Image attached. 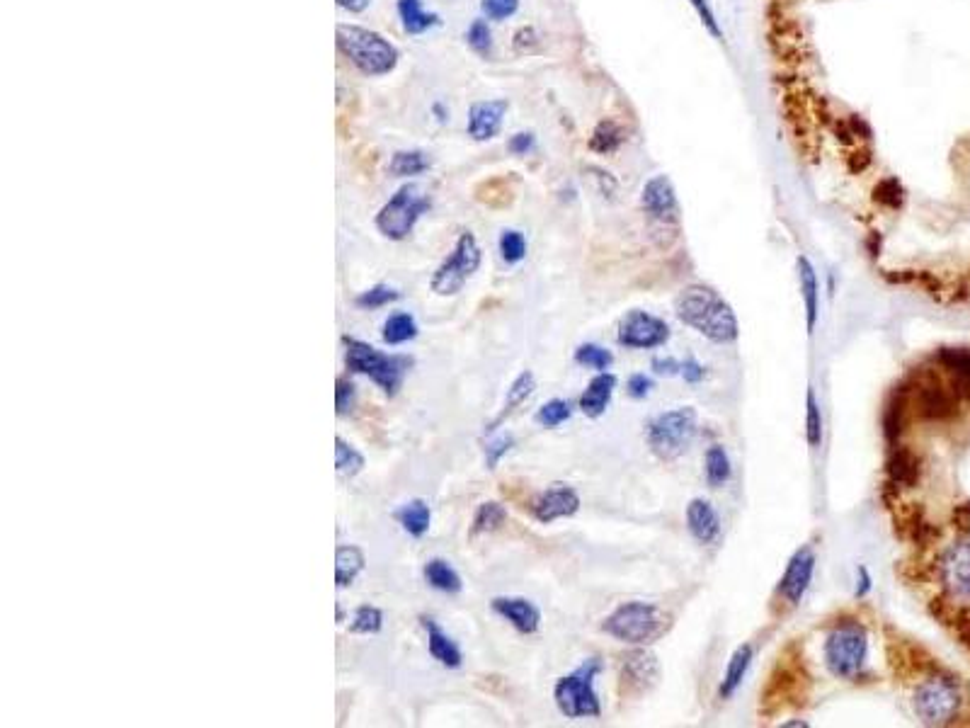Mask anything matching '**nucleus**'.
<instances>
[{"label": "nucleus", "instance_id": "nucleus-20", "mask_svg": "<svg viewBox=\"0 0 970 728\" xmlns=\"http://www.w3.org/2000/svg\"><path fill=\"white\" fill-rule=\"evenodd\" d=\"M629 132L616 117H602L587 136V149L599 158H612L626 146Z\"/></svg>", "mask_w": 970, "mask_h": 728}, {"label": "nucleus", "instance_id": "nucleus-13", "mask_svg": "<svg viewBox=\"0 0 970 728\" xmlns=\"http://www.w3.org/2000/svg\"><path fill=\"white\" fill-rule=\"evenodd\" d=\"M939 578L954 600L970 602V537H961L946 546L939 559Z\"/></svg>", "mask_w": 970, "mask_h": 728}, {"label": "nucleus", "instance_id": "nucleus-28", "mask_svg": "<svg viewBox=\"0 0 970 728\" xmlns=\"http://www.w3.org/2000/svg\"><path fill=\"white\" fill-rule=\"evenodd\" d=\"M888 479L895 488H912L920 479V459H917L915 452L910 449L898 447L893 449V454L888 457L886 464Z\"/></svg>", "mask_w": 970, "mask_h": 728}, {"label": "nucleus", "instance_id": "nucleus-56", "mask_svg": "<svg viewBox=\"0 0 970 728\" xmlns=\"http://www.w3.org/2000/svg\"><path fill=\"white\" fill-rule=\"evenodd\" d=\"M536 44H539V32H536L534 27H522V30H517L512 47L517 51H529L532 47H536Z\"/></svg>", "mask_w": 970, "mask_h": 728}, {"label": "nucleus", "instance_id": "nucleus-27", "mask_svg": "<svg viewBox=\"0 0 970 728\" xmlns=\"http://www.w3.org/2000/svg\"><path fill=\"white\" fill-rule=\"evenodd\" d=\"M367 568V556L355 544H340L335 549V585L340 590L350 588L359 578V573Z\"/></svg>", "mask_w": 970, "mask_h": 728}, {"label": "nucleus", "instance_id": "nucleus-18", "mask_svg": "<svg viewBox=\"0 0 970 728\" xmlns=\"http://www.w3.org/2000/svg\"><path fill=\"white\" fill-rule=\"evenodd\" d=\"M493 612L505 619L512 629L524 636H532L541 627V610L527 597L517 595H498L490 602Z\"/></svg>", "mask_w": 970, "mask_h": 728}, {"label": "nucleus", "instance_id": "nucleus-30", "mask_svg": "<svg viewBox=\"0 0 970 728\" xmlns=\"http://www.w3.org/2000/svg\"><path fill=\"white\" fill-rule=\"evenodd\" d=\"M393 517H396L398 525L403 527V532H408L410 537L420 539V537H425L427 530H430L432 510H430V505H427L422 498H413V500H408V503H403L401 508L393 513Z\"/></svg>", "mask_w": 970, "mask_h": 728}, {"label": "nucleus", "instance_id": "nucleus-21", "mask_svg": "<svg viewBox=\"0 0 970 728\" xmlns=\"http://www.w3.org/2000/svg\"><path fill=\"white\" fill-rule=\"evenodd\" d=\"M420 622L427 634V651H430V656L435 658L439 665H444V668L449 670L461 668V663H464V653H461L459 644H456L452 636L439 627L432 617H425V614H422Z\"/></svg>", "mask_w": 970, "mask_h": 728}, {"label": "nucleus", "instance_id": "nucleus-24", "mask_svg": "<svg viewBox=\"0 0 970 728\" xmlns=\"http://www.w3.org/2000/svg\"><path fill=\"white\" fill-rule=\"evenodd\" d=\"M616 384H619V379H616V374L609 372V369L607 372H597V377H592L590 384H587L585 391H582L578 401L580 411L585 413L587 418H602V415L607 413L609 403H612Z\"/></svg>", "mask_w": 970, "mask_h": 728}, {"label": "nucleus", "instance_id": "nucleus-1", "mask_svg": "<svg viewBox=\"0 0 970 728\" xmlns=\"http://www.w3.org/2000/svg\"><path fill=\"white\" fill-rule=\"evenodd\" d=\"M675 314L684 326L694 328L706 340L718 345L735 343L740 323L733 306L709 284H689L675 299Z\"/></svg>", "mask_w": 970, "mask_h": 728}, {"label": "nucleus", "instance_id": "nucleus-32", "mask_svg": "<svg viewBox=\"0 0 970 728\" xmlns=\"http://www.w3.org/2000/svg\"><path fill=\"white\" fill-rule=\"evenodd\" d=\"M396 8L403 22V30L408 34H425L439 25V17L435 13H427L420 0H398Z\"/></svg>", "mask_w": 970, "mask_h": 728}, {"label": "nucleus", "instance_id": "nucleus-55", "mask_svg": "<svg viewBox=\"0 0 970 728\" xmlns=\"http://www.w3.org/2000/svg\"><path fill=\"white\" fill-rule=\"evenodd\" d=\"M871 161H873L871 151L864 149V146H857L852 156H847V168L852 170L854 175H859V173H864V170H869Z\"/></svg>", "mask_w": 970, "mask_h": 728}, {"label": "nucleus", "instance_id": "nucleus-9", "mask_svg": "<svg viewBox=\"0 0 970 728\" xmlns=\"http://www.w3.org/2000/svg\"><path fill=\"white\" fill-rule=\"evenodd\" d=\"M483 263V250L473 231H461L452 253L442 260L430 280V289L437 297H456Z\"/></svg>", "mask_w": 970, "mask_h": 728}, {"label": "nucleus", "instance_id": "nucleus-43", "mask_svg": "<svg viewBox=\"0 0 970 728\" xmlns=\"http://www.w3.org/2000/svg\"><path fill=\"white\" fill-rule=\"evenodd\" d=\"M806 442L810 449L823 445V411H820V401L813 386H808L806 391Z\"/></svg>", "mask_w": 970, "mask_h": 728}, {"label": "nucleus", "instance_id": "nucleus-58", "mask_svg": "<svg viewBox=\"0 0 970 728\" xmlns=\"http://www.w3.org/2000/svg\"><path fill=\"white\" fill-rule=\"evenodd\" d=\"M338 5L347 13H364L372 5V0H338Z\"/></svg>", "mask_w": 970, "mask_h": 728}, {"label": "nucleus", "instance_id": "nucleus-59", "mask_svg": "<svg viewBox=\"0 0 970 728\" xmlns=\"http://www.w3.org/2000/svg\"><path fill=\"white\" fill-rule=\"evenodd\" d=\"M784 728H808V721H784Z\"/></svg>", "mask_w": 970, "mask_h": 728}, {"label": "nucleus", "instance_id": "nucleus-40", "mask_svg": "<svg viewBox=\"0 0 970 728\" xmlns=\"http://www.w3.org/2000/svg\"><path fill=\"white\" fill-rule=\"evenodd\" d=\"M403 294L398 292L396 287H388V284H374V287L364 289L355 297V306L362 311H376L384 309L388 304H396Z\"/></svg>", "mask_w": 970, "mask_h": 728}, {"label": "nucleus", "instance_id": "nucleus-33", "mask_svg": "<svg viewBox=\"0 0 970 728\" xmlns=\"http://www.w3.org/2000/svg\"><path fill=\"white\" fill-rule=\"evenodd\" d=\"M507 522V508L498 500H485L476 508L471 520V537H481V534L498 532Z\"/></svg>", "mask_w": 970, "mask_h": 728}, {"label": "nucleus", "instance_id": "nucleus-25", "mask_svg": "<svg viewBox=\"0 0 970 728\" xmlns=\"http://www.w3.org/2000/svg\"><path fill=\"white\" fill-rule=\"evenodd\" d=\"M752 661H755V646L743 644L735 648L733 656H730V661L726 665V673H723L721 685H718V697L721 699L735 697V692L743 687L747 673H750Z\"/></svg>", "mask_w": 970, "mask_h": 728}, {"label": "nucleus", "instance_id": "nucleus-11", "mask_svg": "<svg viewBox=\"0 0 970 728\" xmlns=\"http://www.w3.org/2000/svg\"><path fill=\"white\" fill-rule=\"evenodd\" d=\"M670 340V326L665 318L648 314L643 309H631L621 316L616 328V343L626 350H655Z\"/></svg>", "mask_w": 970, "mask_h": 728}, {"label": "nucleus", "instance_id": "nucleus-42", "mask_svg": "<svg viewBox=\"0 0 970 728\" xmlns=\"http://www.w3.org/2000/svg\"><path fill=\"white\" fill-rule=\"evenodd\" d=\"M498 250H500V258L505 260L507 265H519L524 258H527V250H529L527 236L517 229H505L498 238Z\"/></svg>", "mask_w": 970, "mask_h": 728}, {"label": "nucleus", "instance_id": "nucleus-35", "mask_svg": "<svg viewBox=\"0 0 970 728\" xmlns=\"http://www.w3.org/2000/svg\"><path fill=\"white\" fill-rule=\"evenodd\" d=\"M704 476L706 483L711 488H721L726 486L733 476V464H730V457L723 445H711L704 454Z\"/></svg>", "mask_w": 970, "mask_h": 728}, {"label": "nucleus", "instance_id": "nucleus-36", "mask_svg": "<svg viewBox=\"0 0 970 728\" xmlns=\"http://www.w3.org/2000/svg\"><path fill=\"white\" fill-rule=\"evenodd\" d=\"M418 331H420L418 321H415L410 314H405V311H401V314H393L386 318L384 331H381V340H384L386 345H403L418 338Z\"/></svg>", "mask_w": 970, "mask_h": 728}, {"label": "nucleus", "instance_id": "nucleus-3", "mask_svg": "<svg viewBox=\"0 0 970 728\" xmlns=\"http://www.w3.org/2000/svg\"><path fill=\"white\" fill-rule=\"evenodd\" d=\"M670 629V614L655 602L629 600L621 602L604 617L602 631L612 639L629 646H650Z\"/></svg>", "mask_w": 970, "mask_h": 728}, {"label": "nucleus", "instance_id": "nucleus-34", "mask_svg": "<svg viewBox=\"0 0 970 728\" xmlns=\"http://www.w3.org/2000/svg\"><path fill=\"white\" fill-rule=\"evenodd\" d=\"M432 168V158L425 151L410 149V151H396L391 163H388V175L393 178H415L425 170Z\"/></svg>", "mask_w": 970, "mask_h": 728}, {"label": "nucleus", "instance_id": "nucleus-15", "mask_svg": "<svg viewBox=\"0 0 970 728\" xmlns=\"http://www.w3.org/2000/svg\"><path fill=\"white\" fill-rule=\"evenodd\" d=\"M580 505V493L573 486H568V483H553V486L536 493L532 503H529V513L541 525H551L556 520L573 517L580 510Z\"/></svg>", "mask_w": 970, "mask_h": 728}, {"label": "nucleus", "instance_id": "nucleus-17", "mask_svg": "<svg viewBox=\"0 0 970 728\" xmlns=\"http://www.w3.org/2000/svg\"><path fill=\"white\" fill-rule=\"evenodd\" d=\"M507 110H510V102L502 98L473 102L469 107V117H466V134L478 144L493 141L502 132Z\"/></svg>", "mask_w": 970, "mask_h": 728}, {"label": "nucleus", "instance_id": "nucleus-22", "mask_svg": "<svg viewBox=\"0 0 970 728\" xmlns=\"http://www.w3.org/2000/svg\"><path fill=\"white\" fill-rule=\"evenodd\" d=\"M687 530L699 544L709 546L721 537V517L716 508L704 498H694L687 505Z\"/></svg>", "mask_w": 970, "mask_h": 728}, {"label": "nucleus", "instance_id": "nucleus-52", "mask_svg": "<svg viewBox=\"0 0 970 728\" xmlns=\"http://www.w3.org/2000/svg\"><path fill=\"white\" fill-rule=\"evenodd\" d=\"M653 379L648 377V374H643V372H636V374H631L629 381H626V394H629L631 398H636V401H641V398H646L650 391H653Z\"/></svg>", "mask_w": 970, "mask_h": 728}, {"label": "nucleus", "instance_id": "nucleus-19", "mask_svg": "<svg viewBox=\"0 0 970 728\" xmlns=\"http://www.w3.org/2000/svg\"><path fill=\"white\" fill-rule=\"evenodd\" d=\"M958 398L961 396H958L954 389H944L939 381H929V384L917 386V394H915L917 411L929 420H944L949 418V415H954Z\"/></svg>", "mask_w": 970, "mask_h": 728}, {"label": "nucleus", "instance_id": "nucleus-4", "mask_svg": "<svg viewBox=\"0 0 970 728\" xmlns=\"http://www.w3.org/2000/svg\"><path fill=\"white\" fill-rule=\"evenodd\" d=\"M335 37H338L340 54L367 78L388 76L401 59L398 49L388 39L367 27L340 25Z\"/></svg>", "mask_w": 970, "mask_h": 728}, {"label": "nucleus", "instance_id": "nucleus-23", "mask_svg": "<svg viewBox=\"0 0 970 728\" xmlns=\"http://www.w3.org/2000/svg\"><path fill=\"white\" fill-rule=\"evenodd\" d=\"M796 272H798V287H801L803 309H806V328L808 335L815 333L820 316V280L818 270L810 263L808 255H798L796 258Z\"/></svg>", "mask_w": 970, "mask_h": 728}, {"label": "nucleus", "instance_id": "nucleus-41", "mask_svg": "<svg viewBox=\"0 0 970 728\" xmlns=\"http://www.w3.org/2000/svg\"><path fill=\"white\" fill-rule=\"evenodd\" d=\"M384 629V612L374 605H359L350 619V634L374 636Z\"/></svg>", "mask_w": 970, "mask_h": 728}, {"label": "nucleus", "instance_id": "nucleus-49", "mask_svg": "<svg viewBox=\"0 0 970 728\" xmlns=\"http://www.w3.org/2000/svg\"><path fill=\"white\" fill-rule=\"evenodd\" d=\"M512 447H515V437H512V435L490 437V440L485 442V447H483L485 466H488V469H498V464L507 457V454L512 452Z\"/></svg>", "mask_w": 970, "mask_h": 728}, {"label": "nucleus", "instance_id": "nucleus-47", "mask_svg": "<svg viewBox=\"0 0 970 728\" xmlns=\"http://www.w3.org/2000/svg\"><path fill=\"white\" fill-rule=\"evenodd\" d=\"M357 408V386L355 381L347 377H338L335 381V413L338 418H345Z\"/></svg>", "mask_w": 970, "mask_h": 728}, {"label": "nucleus", "instance_id": "nucleus-6", "mask_svg": "<svg viewBox=\"0 0 970 728\" xmlns=\"http://www.w3.org/2000/svg\"><path fill=\"white\" fill-rule=\"evenodd\" d=\"M602 668L604 665L599 658H585L573 673L563 675L553 685V702L566 719H599L602 716V702L595 690V680Z\"/></svg>", "mask_w": 970, "mask_h": 728}, {"label": "nucleus", "instance_id": "nucleus-45", "mask_svg": "<svg viewBox=\"0 0 970 728\" xmlns=\"http://www.w3.org/2000/svg\"><path fill=\"white\" fill-rule=\"evenodd\" d=\"M573 357H575V362L580 364V367L595 369V372H607V369L614 364L612 350L602 348V345H597V343L578 345V350H575Z\"/></svg>", "mask_w": 970, "mask_h": 728}, {"label": "nucleus", "instance_id": "nucleus-48", "mask_svg": "<svg viewBox=\"0 0 970 728\" xmlns=\"http://www.w3.org/2000/svg\"><path fill=\"white\" fill-rule=\"evenodd\" d=\"M687 3H689V8H692L696 13V17H699L701 27H704V30L709 32L713 39H718V42H721L723 27H721V20H718L716 10H713L711 0H687Z\"/></svg>", "mask_w": 970, "mask_h": 728}, {"label": "nucleus", "instance_id": "nucleus-38", "mask_svg": "<svg viewBox=\"0 0 970 728\" xmlns=\"http://www.w3.org/2000/svg\"><path fill=\"white\" fill-rule=\"evenodd\" d=\"M364 466H367L364 454L355 445L342 440L340 435L335 437V469H338V474L345 476V479H352V476L362 474Z\"/></svg>", "mask_w": 970, "mask_h": 728}, {"label": "nucleus", "instance_id": "nucleus-51", "mask_svg": "<svg viewBox=\"0 0 970 728\" xmlns=\"http://www.w3.org/2000/svg\"><path fill=\"white\" fill-rule=\"evenodd\" d=\"M536 146H539V141H536L534 132H517V134H512L510 139H507V151H510L512 156H519V158L534 153Z\"/></svg>", "mask_w": 970, "mask_h": 728}, {"label": "nucleus", "instance_id": "nucleus-39", "mask_svg": "<svg viewBox=\"0 0 970 728\" xmlns=\"http://www.w3.org/2000/svg\"><path fill=\"white\" fill-rule=\"evenodd\" d=\"M464 39L473 54H478L481 59H490V56H493L495 39H493V30H490V22L485 20V17H478V20L471 22L469 30L464 34Z\"/></svg>", "mask_w": 970, "mask_h": 728}, {"label": "nucleus", "instance_id": "nucleus-31", "mask_svg": "<svg viewBox=\"0 0 970 728\" xmlns=\"http://www.w3.org/2000/svg\"><path fill=\"white\" fill-rule=\"evenodd\" d=\"M425 580L430 588H435L444 595H456L461 593V588H464L456 568L444 559H430L425 563Z\"/></svg>", "mask_w": 970, "mask_h": 728}, {"label": "nucleus", "instance_id": "nucleus-44", "mask_svg": "<svg viewBox=\"0 0 970 728\" xmlns=\"http://www.w3.org/2000/svg\"><path fill=\"white\" fill-rule=\"evenodd\" d=\"M585 178L592 182V187H595L597 195L602 199H607V202H616V199H619L621 187L612 170L597 166V163H590V166H585Z\"/></svg>", "mask_w": 970, "mask_h": 728}, {"label": "nucleus", "instance_id": "nucleus-37", "mask_svg": "<svg viewBox=\"0 0 970 728\" xmlns=\"http://www.w3.org/2000/svg\"><path fill=\"white\" fill-rule=\"evenodd\" d=\"M905 197H907L905 185L900 182V178H895V175H886V178L878 180L876 187H873V202H876L878 207L888 209V212H898V209H903Z\"/></svg>", "mask_w": 970, "mask_h": 728}, {"label": "nucleus", "instance_id": "nucleus-14", "mask_svg": "<svg viewBox=\"0 0 970 728\" xmlns=\"http://www.w3.org/2000/svg\"><path fill=\"white\" fill-rule=\"evenodd\" d=\"M815 563H818V559H815V549L810 544H803L801 549L793 551L789 563H786L784 576L779 578V585H776V595L789 607L801 605L803 597H806L815 576Z\"/></svg>", "mask_w": 970, "mask_h": 728}, {"label": "nucleus", "instance_id": "nucleus-46", "mask_svg": "<svg viewBox=\"0 0 970 728\" xmlns=\"http://www.w3.org/2000/svg\"><path fill=\"white\" fill-rule=\"evenodd\" d=\"M570 418H573V403L566 401V398H551L536 411V423L541 428H558V425L568 423Z\"/></svg>", "mask_w": 970, "mask_h": 728}, {"label": "nucleus", "instance_id": "nucleus-12", "mask_svg": "<svg viewBox=\"0 0 970 728\" xmlns=\"http://www.w3.org/2000/svg\"><path fill=\"white\" fill-rule=\"evenodd\" d=\"M638 204H641V212L646 214L650 224L667 229V226H679V221H682V207H679L675 182L665 173H658L646 180V185L641 187Z\"/></svg>", "mask_w": 970, "mask_h": 728}, {"label": "nucleus", "instance_id": "nucleus-26", "mask_svg": "<svg viewBox=\"0 0 970 728\" xmlns=\"http://www.w3.org/2000/svg\"><path fill=\"white\" fill-rule=\"evenodd\" d=\"M937 362L949 372L951 389L961 398L970 396V350L944 348L937 352Z\"/></svg>", "mask_w": 970, "mask_h": 728}, {"label": "nucleus", "instance_id": "nucleus-2", "mask_svg": "<svg viewBox=\"0 0 970 728\" xmlns=\"http://www.w3.org/2000/svg\"><path fill=\"white\" fill-rule=\"evenodd\" d=\"M342 345H345L347 369L352 374H362V377L372 379L388 398H393L403 389V381L415 364L413 357L388 355V352L376 350L374 345L350 338V335H342Z\"/></svg>", "mask_w": 970, "mask_h": 728}, {"label": "nucleus", "instance_id": "nucleus-10", "mask_svg": "<svg viewBox=\"0 0 970 728\" xmlns=\"http://www.w3.org/2000/svg\"><path fill=\"white\" fill-rule=\"evenodd\" d=\"M432 207L430 197L420 195L415 185H403L376 214V229L388 241H405L420 221V216Z\"/></svg>", "mask_w": 970, "mask_h": 728}, {"label": "nucleus", "instance_id": "nucleus-8", "mask_svg": "<svg viewBox=\"0 0 970 728\" xmlns=\"http://www.w3.org/2000/svg\"><path fill=\"white\" fill-rule=\"evenodd\" d=\"M912 707L924 726H949L963 709V690L954 675L932 673L917 685Z\"/></svg>", "mask_w": 970, "mask_h": 728}, {"label": "nucleus", "instance_id": "nucleus-53", "mask_svg": "<svg viewBox=\"0 0 970 728\" xmlns=\"http://www.w3.org/2000/svg\"><path fill=\"white\" fill-rule=\"evenodd\" d=\"M682 379L687 381V384H701V381L706 379V364H701L696 357H687V360L682 362Z\"/></svg>", "mask_w": 970, "mask_h": 728}, {"label": "nucleus", "instance_id": "nucleus-7", "mask_svg": "<svg viewBox=\"0 0 970 728\" xmlns=\"http://www.w3.org/2000/svg\"><path fill=\"white\" fill-rule=\"evenodd\" d=\"M696 432H699V415L692 406H679L650 420L646 440L650 452L660 462H675L692 447Z\"/></svg>", "mask_w": 970, "mask_h": 728}, {"label": "nucleus", "instance_id": "nucleus-54", "mask_svg": "<svg viewBox=\"0 0 970 728\" xmlns=\"http://www.w3.org/2000/svg\"><path fill=\"white\" fill-rule=\"evenodd\" d=\"M650 369H653L658 377H677L679 372H682V362L675 360V357H653V362H650Z\"/></svg>", "mask_w": 970, "mask_h": 728}, {"label": "nucleus", "instance_id": "nucleus-50", "mask_svg": "<svg viewBox=\"0 0 970 728\" xmlns=\"http://www.w3.org/2000/svg\"><path fill=\"white\" fill-rule=\"evenodd\" d=\"M522 0H481V13L490 22H505L517 15Z\"/></svg>", "mask_w": 970, "mask_h": 728}, {"label": "nucleus", "instance_id": "nucleus-29", "mask_svg": "<svg viewBox=\"0 0 970 728\" xmlns=\"http://www.w3.org/2000/svg\"><path fill=\"white\" fill-rule=\"evenodd\" d=\"M536 391V377L529 369H524V372H519L515 381L510 384V389H507V396H505V403H502V411L498 413V418L493 420V423L488 425V432H493L498 425L502 423L505 418H510L512 413L517 411L519 406H524V403L532 398V394Z\"/></svg>", "mask_w": 970, "mask_h": 728}, {"label": "nucleus", "instance_id": "nucleus-5", "mask_svg": "<svg viewBox=\"0 0 970 728\" xmlns=\"http://www.w3.org/2000/svg\"><path fill=\"white\" fill-rule=\"evenodd\" d=\"M823 656L835 678L857 680L869 658V631L859 619H840L825 636Z\"/></svg>", "mask_w": 970, "mask_h": 728}, {"label": "nucleus", "instance_id": "nucleus-57", "mask_svg": "<svg viewBox=\"0 0 970 728\" xmlns=\"http://www.w3.org/2000/svg\"><path fill=\"white\" fill-rule=\"evenodd\" d=\"M871 588H873V578H871L869 568L859 566L857 568V585H854V597H857V600H864V597L871 593Z\"/></svg>", "mask_w": 970, "mask_h": 728}, {"label": "nucleus", "instance_id": "nucleus-16", "mask_svg": "<svg viewBox=\"0 0 970 728\" xmlns=\"http://www.w3.org/2000/svg\"><path fill=\"white\" fill-rule=\"evenodd\" d=\"M619 670H621V682H624L631 692H648L650 687L658 685L660 680L658 658H655V653H650L646 646H633L626 656H621Z\"/></svg>", "mask_w": 970, "mask_h": 728}]
</instances>
